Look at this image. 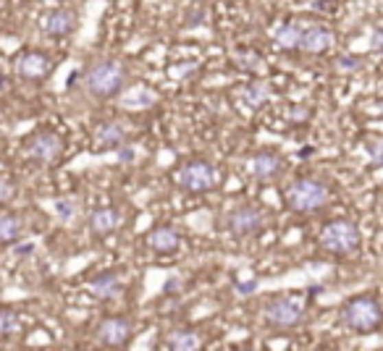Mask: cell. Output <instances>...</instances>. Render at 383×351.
Wrapping results in <instances>:
<instances>
[{
  "mask_svg": "<svg viewBox=\"0 0 383 351\" xmlns=\"http://www.w3.org/2000/svg\"><path fill=\"white\" fill-rule=\"evenodd\" d=\"M16 71L21 73L24 79H43L45 73L50 71V60L40 56V53H24L16 63Z\"/></svg>",
  "mask_w": 383,
  "mask_h": 351,
  "instance_id": "12",
  "label": "cell"
},
{
  "mask_svg": "<svg viewBox=\"0 0 383 351\" xmlns=\"http://www.w3.org/2000/svg\"><path fill=\"white\" fill-rule=\"evenodd\" d=\"M244 100L250 105H260L268 100V87L266 84H252L250 89H247V95H244Z\"/></svg>",
  "mask_w": 383,
  "mask_h": 351,
  "instance_id": "22",
  "label": "cell"
},
{
  "mask_svg": "<svg viewBox=\"0 0 383 351\" xmlns=\"http://www.w3.org/2000/svg\"><path fill=\"white\" fill-rule=\"evenodd\" d=\"M118 223H121V213H118L116 207H100V210H95V213L89 215V228L97 236H105V234H111V231H116Z\"/></svg>",
  "mask_w": 383,
  "mask_h": 351,
  "instance_id": "13",
  "label": "cell"
},
{
  "mask_svg": "<svg viewBox=\"0 0 383 351\" xmlns=\"http://www.w3.org/2000/svg\"><path fill=\"white\" fill-rule=\"evenodd\" d=\"M19 330V317L11 309H0V336H11Z\"/></svg>",
  "mask_w": 383,
  "mask_h": 351,
  "instance_id": "21",
  "label": "cell"
},
{
  "mask_svg": "<svg viewBox=\"0 0 383 351\" xmlns=\"http://www.w3.org/2000/svg\"><path fill=\"white\" fill-rule=\"evenodd\" d=\"M328 199H331L328 186L315 178H299L286 189V202L294 213H315L328 205Z\"/></svg>",
  "mask_w": 383,
  "mask_h": 351,
  "instance_id": "2",
  "label": "cell"
},
{
  "mask_svg": "<svg viewBox=\"0 0 383 351\" xmlns=\"http://www.w3.org/2000/svg\"><path fill=\"white\" fill-rule=\"evenodd\" d=\"M76 27V14L69 8H58V11H50L47 16H43V32L50 37H63L69 32H74Z\"/></svg>",
  "mask_w": 383,
  "mask_h": 351,
  "instance_id": "10",
  "label": "cell"
},
{
  "mask_svg": "<svg viewBox=\"0 0 383 351\" xmlns=\"http://www.w3.org/2000/svg\"><path fill=\"white\" fill-rule=\"evenodd\" d=\"M60 152H63V142H60L58 134L53 132H40L34 134L30 142L24 145V155L34 162H56L60 158Z\"/></svg>",
  "mask_w": 383,
  "mask_h": 351,
  "instance_id": "7",
  "label": "cell"
},
{
  "mask_svg": "<svg viewBox=\"0 0 383 351\" xmlns=\"http://www.w3.org/2000/svg\"><path fill=\"white\" fill-rule=\"evenodd\" d=\"M341 317L357 333H373V330H378V325L383 320L381 304H378L375 296H357V299H352L344 307Z\"/></svg>",
  "mask_w": 383,
  "mask_h": 351,
  "instance_id": "3",
  "label": "cell"
},
{
  "mask_svg": "<svg viewBox=\"0 0 383 351\" xmlns=\"http://www.w3.org/2000/svg\"><path fill=\"white\" fill-rule=\"evenodd\" d=\"M124 82H126V71L116 60H100L84 73V87L95 97H113L124 89Z\"/></svg>",
  "mask_w": 383,
  "mask_h": 351,
  "instance_id": "1",
  "label": "cell"
},
{
  "mask_svg": "<svg viewBox=\"0 0 383 351\" xmlns=\"http://www.w3.org/2000/svg\"><path fill=\"white\" fill-rule=\"evenodd\" d=\"M56 207L60 210V218L63 220L74 218V202H56Z\"/></svg>",
  "mask_w": 383,
  "mask_h": 351,
  "instance_id": "24",
  "label": "cell"
},
{
  "mask_svg": "<svg viewBox=\"0 0 383 351\" xmlns=\"http://www.w3.org/2000/svg\"><path fill=\"white\" fill-rule=\"evenodd\" d=\"M89 291L95 293L97 299H113V296L124 291V283L113 273H105V276H100V278H95L89 283Z\"/></svg>",
  "mask_w": 383,
  "mask_h": 351,
  "instance_id": "16",
  "label": "cell"
},
{
  "mask_svg": "<svg viewBox=\"0 0 383 351\" xmlns=\"http://www.w3.org/2000/svg\"><path fill=\"white\" fill-rule=\"evenodd\" d=\"M16 197V186L11 181H5V178H0V205H5V202H11Z\"/></svg>",
  "mask_w": 383,
  "mask_h": 351,
  "instance_id": "23",
  "label": "cell"
},
{
  "mask_svg": "<svg viewBox=\"0 0 383 351\" xmlns=\"http://www.w3.org/2000/svg\"><path fill=\"white\" fill-rule=\"evenodd\" d=\"M299 37H302V24H286L276 32V45L283 50H292V47H299Z\"/></svg>",
  "mask_w": 383,
  "mask_h": 351,
  "instance_id": "20",
  "label": "cell"
},
{
  "mask_svg": "<svg viewBox=\"0 0 383 351\" xmlns=\"http://www.w3.org/2000/svg\"><path fill=\"white\" fill-rule=\"evenodd\" d=\"M218 184V171L216 165L207 160H194L187 162L181 171H178V186L181 189L192 191V194H205Z\"/></svg>",
  "mask_w": 383,
  "mask_h": 351,
  "instance_id": "5",
  "label": "cell"
},
{
  "mask_svg": "<svg viewBox=\"0 0 383 351\" xmlns=\"http://www.w3.org/2000/svg\"><path fill=\"white\" fill-rule=\"evenodd\" d=\"M250 171H252V176L260 178V181H268V178L279 176V171H281L279 155H273V152H260L257 158H252Z\"/></svg>",
  "mask_w": 383,
  "mask_h": 351,
  "instance_id": "15",
  "label": "cell"
},
{
  "mask_svg": "<svg viewBox=\"0 0 383 351\" xmlns=\"http://www.w3.org/2000/svg\"><path fill=\"white\" fill-rule=\"evenodd\" d=\"M21 236V220L11 213H0V244H11Z\"/></svg>",
  "mask_w": 383,
  "mask_h": 351,
  "instance_id": "17",
  "label": "cell"
},
{
  "mask_svg": "<svg viewBox=\"0 0 383 351\" xmlns=\"http://www.w3.org/2000/svg\"><path fill=\"white\" fill-rule=\"evenodd\" d=\"M132 333H134V325L132 320H126V317H108L97 325V343L100 346H108V349H121V346H126L129 341H132Z\"/></svg>",
  "mask_w": 383,
  "mask_h": 351,
  "instance_id": "8",
  "label": "cell"
},
{
  "mask_svg": "<svg viewBox=\"0 0 383 351\" xmlns=\"http://www.w3.org/2000/svg\"><path fill=\"white\" fill-rule=\"evenodd\" d=\"M331 45V32L323 27H302V37H299V47L307 53H323Z\"/></svg>",
  "mask_w": 383,
  "mask_h": 351,
  "instance_id": "14",
  "label": "cell"
},
{
  "mask_svg": "<svg viewBox=\"0 0 383 351\" xmlns=\"http://www.w3.org/2000/svg\"><path fill=\"white\" fill-rule=\"evenodd\" d=\"M318 244L331 254H349L360 244V231L349 220H331L323 226V231L318 236Z\"/></svg>",
  "mask_w": 383,
  "mask_h": 351,
  "instance_id": "4",
  "label": "cell"
},
{
  "mask_svg": "<svg viewBox=\"0 0 383 351\" xmlns=\"http://www.w3.org/2000/svg\"><path fill=\"white\" fill-rule=\"evenodd\" d=\"M168 343L178 351H194V349H200V336H197L194 330H174V333L168 336Z\"/></svg>",
  "mask_w": 383,
  "mask_h": 351,
  "instance_id": "19",
  "label": "cell"
},
{
  "mask_svg": "<svg viewBox=\"0 0 383 351\" xmlns=\"http://www.w3.org/2000/svg\"><path fill=\"white\" fill-rule=\"evenodd\" d=\"M263 213L257 207H239L229 215V228L236 236H252L263 228Z\"/></svg>",
  "mask_w": 383,
  "mask_h": 351,
  "instance_id": "9",
  "label": "cell"
},
{
  "mask_svg": "<svg viewBox=\"0 0 383 351\" xmlns=\"http://www.w3.org/2000/svg\"><path fill=\"white\" fill-rule=\"evenodd\" d=\"M305 317V309L302 304L292 299V296H279L273 302H268L266 307V320L270 328H279V330H289V328H297Z\"/></svg>",
  "mask_w": 383,
  "mask_h": 351,
  "instance_id": "6",
  "label": "cell"
},
{
  "mask_svg": "<svg viewBox=\"0 0 383 351\" xmlns=\"http://www.w3.org/2000/svg\"><path fill=\"white\" fill-rule=\"evenodd\" d=\"M124 139H126V132L118 123H105V126H100V132H97L100 147H121Z\"/></svg>",
  "mask_w": 383,
  "mask_h": 351,
  "instance_id": "18",
  "label": "cell"
},
{
  "mask_svg": "<svg viewBox=\"0 0 383 351\" xmlns=\"http://www.w3.org/2000/svg\"><path fill=\"white\" fill-rule=\"evenodd\" d=\"M148 244L155 252H161V254H171V252H176L178 244H181V234H178L174 226H161V228H152L148 236Z\"/></svg>",
  "mask_w": 383,
  "mask_h": 351,
  "instance_id": "11",
  "label": "cell"
}]
</instances>
